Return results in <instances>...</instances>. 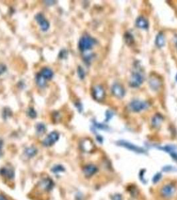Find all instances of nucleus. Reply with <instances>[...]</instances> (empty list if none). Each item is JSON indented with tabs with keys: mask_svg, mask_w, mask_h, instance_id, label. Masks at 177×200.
Masks as SVG:
<instances>
[{
	"mask_svg": "<svg viewBox=\"0 0 177 200\" xmlns=\"http://www.w3.org/2000/svg\"><path fill=\"white\" fill-rule=\"evenodd\" d=\"M96 40L89 35H84L79 41V49L81 52H85L91 50L96 44Z\"/></svg>",
	"mask_w": 177,
	"mask_h": 200,
	"instance_id": "nucleus-1",
	"label": "nucleus"
},
{
	"mask_svg": "<svg viewBox=\"0 0 177 200\" xmlns=\"http://www.w3.org/2000/svg\"><path fill=\"white\" fill-rule=\"evenodd\" d=\"M144 79L143 73L141 72L140 70L137 69L132 73L129 81V85L130 87L133 88H139L143 84Z\"/></svg>",
	"mask_w": 177,
	"mask_h": 200,
	"instance_id": "nucleus-2",
	"label": "nucleus"
},
{
	"mask_svg": "<svg viewBox=\"0 0 177 200\" xmlns=\"http://www.w3.org/2000/svg\"><path fill=\"white\" fill-rule=\"evenodd\" d=\"M149 106V104L147 101L141 100H133L129 105V109L133 112L138 113L147 109Z\"/></svg>",
	"mask_w": 177,
	"mask_h": 200,
	"instance_id": "nucleus-3",
	"label": "nucleus"
},
{
	"mask_svg": "<svg viewBox=\"0 0 177 200\" xmlns=\"http://www.w3.org/2000/svg\"><path fill=\"white\" fill-rule=\"evenodd\" d=\"M92 96L94 100L99 101V102L103 101L105 100L106 93L103 86L100 85L94 86L92 89Z\"/></svg>",
	"mask_w": 177,
	"mask_h": 200,
	"instance_id": "nucleus-4",
	"label": "nucleus"
},
{
	"mask_svg": "<svg viewBox=\"0 0 177 200\" xmlns=\"http://www.w3.org/2000/svg\"><path fill=\"white\" fill-rule=\"evenodd\" d=\"M148 84L152 90L155 92H157L159 91L161 88L162 81H161V79L159 77L153 73L150 76V77H149Z\"/></svg>",
	"mask_w": 177,
	"mask_h": 200,
	"instance_id": "nucleus-5",
	"label": "nucleus"
},
{
	"mask_svg": "<svg viewBox=\"0 0 177 200\" xmlns=\"http://www.w3.org/2000/svg\"><path fill=\"white\" fill-rule=\"evenodd\" d=\"M60 139V134L57 131H52L43 141V145L45 147L52 146Z\"/></svg>",
	"mask_w": 177,
	"mask_h": 200,
	"instance_id": "nucleus-6",
	"label": "nucleus"
},
{
	"mask_svg": "<svg viewBox=\"0 0 177 200\" xmlns=\"http://www.w3.org/2000/svg\"><path fill=\"white\" fill-rule=\"evenodd\" d=\"M117 144L120 146H122V147L128 149V150H129L135 151L136 153H138V154H144V153L145 152V150L143 148L137 146H135V145L130 143L129 142H127V141H124V140L119 141V142L117 143Z\"/></svg>",
	"mask_w": 177,
	"mask_h": 200,
	"instance_id": "nucleus-7",
	"label": "nucleus"
},
{
	"mask_svg": "<svg viewBox=\"0 0 177 200\" xmlns=\"http://www.w3.org/2000/svg\"><path fill=\"white\" fill-rule=\"evenodd\" d=\"M111 93L114 96L121 99L125 95V89L123 86L119 83H115L111 87Z\"/></svg>",
	"mask_w": 177,
	"mask_h": 200,
	"instance_id": "nucleus-8",
	"label": "nucleus"
},
{
	"mask_svg": "<svg viewBox=\"0 0 177 200\" xmlns=\"http://www.w3.org/2000/svg\"><path fill=\"white\" fill-rule=\"evenodd\" d=\"M35 20L37 21L43 31H47L49 29L50 27L49 22L47 20L44 15L42 14L39 13L35 15Z\"/></svg>",
	"mask_w": 177,
	"mask_h": 200,
	"instance_id": "nucleus-9",
	"label": "nucleus"
},
{
	"mask_svg": "<svg viewBox=\"0 0 177 200\" xmlns=\"http://www.w3.org/2000/svg\"><path fill=\"white\" fill-rule=\"evenodd\" d=\"M175 187L172 184H167L164 185L162 189H161V195L164 198H171V196L175 194Z\"/></svg>",
	"mask_w": 177,
	"mask_h": 200,
	"instance_id": "nucleus-10",
	"label": "nucleus"
},
{
	"mask_svg": "<svg viewBox=\"0 0 177 200\" xmlns=\"http://www.w3.org/2000/svg\"><path fill=\"white\" fill-rule=\"evenodd\" d=\"M40 186L43 190L46 191H50L53 190L54 187V182L52 179L50 178H45L40 182Z\"/></svg>",
	"mask_w": 177,
	"mask_h": 200,
	"instance_id": "nucleus-11",
	"label": "nucleus"
},
{
	"mask_svg": "<svg viewBox=\"0 0 177 200\" xmlns=\"http://www.w3.org/2000/svg\"><path fill=\"white\" fill-rule=\"evenodd\" d=\"M98 171V168L93 164H88L83 168V173L87 178H90L95 174Z\"/></svg>",
	"mask_w": 177,
	"mask_h": 200,
	"instance_id": "nucleus-12",
	"label": "nucleus"
},
{
	"mask_svg": "<svg viewBox=\"0 0 177 200\" xmlns=\"http://www.w3.org/2000/svg\"><path fill=\"white\" fill-rule=\"evenodd\" d=\"M0 175L7 179H12L15 176L14 170L10 167H2L0 170Z\"/></svg>",
	"mask_w": 177,
	"mask_h": 200,
	"instance_id": "nucleus-13",
	"label": "nucleus"
},
{
	"mask_svg": "<svg viewBox=\"0 0 177 200\" xmlns=\"http://www.w3.org/2000/svg\"><path fill=\"white\" fill-rule=\"evenodd\" d=\"M136 26L140 29H147L149 27V23L147 19L143 16H140L137 19Z\"/></svg>",
	"mask_w": 177,
	"mask_h": 200,
	"instance_id": "nucleus-14",
	"label": "nucleus"
},
{
	"mask_svg": "<svg viewBox=\"0 0 177 200\" xmlns=\"http://www.w3.org/2000/svg\"><path fill=\"white\" fill-rule=\"evenodd\" d=\"M165 44V39L164 36L163 32H159L156 35L155 38V45L157 48H161Z\"/></svg>",
	"mask_w": 177,
	"mask_h": 200,
	"instance_id": "nucleus-15",
	"label": "nucleus"
},
{
	"mask_svg": "<svg viewBox=\"0 0 177 200\" xmlns=\"http://www.w3.org/2000/svg\"><path fill=\"white\" fill-rule=\"evenodd\" d=\"M163 117L162 115L160 114V113L155 114V116L153 117V118L152 119V127H154L155 128L159 127L160 124L163 122Z\"/></svg>",
	"mask_w": 177,
	"mask_h": 200,
	"instance_id": "nucleus-16",
	"label": "nucleus"
},
{
	"mask_svg": "<svg viewBox=\"0 0 177 200\" xmlns=\"http://www.w3.org/2000/svg\"><path fill=\"white\" fill-rule=\"evenodd\" d=\"M41 75L45 78V80H51L53 76V72L52 69L49 68H44L41 69V72L39 73Z\"/></svg>",
	"mask_w": 177,
	"mask_h": 200,
	"instance_id": "nucleus-17",
	"label": "nucleus"
},
{
	"mask_svg": "<svg viewBox=\"0 0 177 200\" xmlns=\"http://www.w3.org/2000/svg\"><path fill=\"white\" fill-rule=\"evenodd\" d=\"M124 40L128 45H131L135 41L134 37L130 32H126L124 35Z\"/></svg>",
	"mask_w": 177,
	"mask_h": 200,
	"instance_id": "nucleus-18",
	"label": "nucleus"
},
{
	"mask_svg": "<svg viewBox=\"0 0 177 200\" xmlns=\"http://www.w3.org/2000/svg\"><path fill=\"white\" fill-rule=\"evenodd\" d=\"M45 79L43 77L40 73H38L36 76V84L40 88H45L46 86V81Z\"/></svg>",
	"mask_w": 177,
	"mask_h": 200,
	"instance_id": "nucleus-19",
	"label": "nucleus"
},
{
	"mask_svg": "<svg viewBox=\"0 0 177 200\" xmlns=\"http://www.w3.org/2000/svg\"><path fill=\"white\" fill-rule=\"evenodd\" d=\"M25 153V155L27 156H28L29 158H33V156H35L37 154V150L34 147H29L26 148Z\"/></svg>",
	"mask_w": 177,
	"mask_h": 200,
	"instance_id": "nucleus-20",
	"label": "nucleus"
},
{
	"mask_svg": "<svg viewBox=\"0 0 177 200\" xmlns=\"http://www.w3.org/2000/svg\"><path fill=\"white\" fill-rule=\"evenodd\" d=\"M36 131L39 135H43L46 131V127L43 124H38L36 126Z\"/></svg>",
	"mask_w": 177,
	"mask_h": 200,
	"instance_id": "nucleus-21",
	"label": "nucleus"
},
{
	"mask_svg": "<svg viewBox=\"0 0 177 200\" xmlns=\"http://www.w3.org/2000/svg\"><path fill=\"white\" fill-rule=\"evenodd\" d=\"M12 115V112H11V109L10 108H5L3 111V117L4 120H7V118Z\"/></svg>",
	"mask_w": 177,
	"mask_h": 200,
	"instance_id": "nucleus-22",
	"label": "nucleus"
},
{
	"mask_svg": "<svg viewBox=\"0 0 177 200\" xmlns=\"http://www.w3.org/2000/svg\"><path fill=\"white\" fill-rule=\"evenodd\" d=\"M52 171L54 172L55 174H57L60 173V172H62L65 171V168L64 167H63L61 165H57V166H56L52 168Z\"/></svg>",
	"mask_w": 177,
	"mask_h": 200,
	"instance_id": "nucleus-23",
	"label": "nucleus"
},
{
	"mask_svg": "<svg viewBox=\"0 0 177 200\" xmlns=\"http://www.w3.org/2000/svg\"><path fill=\"white\" fill-rule=\"evenodd\" d=\"M77 73H78V76L79 77L81 80H83L85 77V72L84 71V69L83 68H81V66H79L77 68Z\"/></svg>",
	"mask_w": 177,
	"mask_h": 200,
	"instance_id": "nucleus-24",
	"label": "nucleus"
},
{
	"mask_svg": "<svg viewBox=\"0 0 177 200\" xmlns=\"http://www.w3.org/2000/svg\"><path fill=\"white\" fill-rule=\"evenodd\" d=\"M27 115H28V116L31 117V118L34 119L37 117V113L33 108H31L28 109V111H27Z\"/></svg>",
	"mask_w": 177,
	"mask_h": 200,
	"instance_id": "nucleus-25",
	"label": "nucleus"
},
{
	"mask_svg": "<svg viewBox=\"0 0 177 200\" xmlns=\"http://www.w3.org/2000/svg\"><path fill=\"white\" fill-rule=\"evenodd\" d=\"M161 178H162V174H161L160 173H157L155 175L154 177H153V179H152V182L153 183H157L158 182L160 181V179H161Z\"/></svg>",
	"mask_w": 177,
	"mask_h": 200,
	"instance_id": "nucleus-26",
	"label": "nucleus"
},
{
	"mask_svg": "<svg viewBox=\"0 0 177 200\" xmlns=\"http://www.w3.org/2000/svg\"><path fill=\"white\" fill-rule=\"evenodd\" d=\"M7 71V67L4 64H0V76Z\"/></svg>",
	"mask_w": 177,
	"mask_h": 200,
	"instance_id": "nucleus-27",
	"label": "nucleus"
},
{
	"mask_svg": "<svg viewBox=\"0 0 177 200\" xmlns=\"http://www.w3.org/2000/svg\"><path fill=\"white\" fill-rule=\"evenodd\" d=\"M59 56H60V58H65L67 57V52L66 50H61L60 54H59Z\"/></svg>",
	"mask_w": 177,
	"mask_h": 200,
	"instance_id": "nucleus-28",
	"label": "nucleus"
},
{
	"mask_svg": "<svg viewBox=\"0 0 177 200\" xmlns=\"http://www.w3.org/2000/svg\"><path fill=\"white\" fill-rule=\"evenodd\" d=\"M113 113L110 110L107 111V112H106V121H109L113 117Z\"/></svg>",
	"mask_w": 177,
	"mask_h": 200,
	"instance_id": "nucleus-29",
	"label": "nucleus"
},
{
	"mask_svg": "<svg viewBox=\"0 0 177 200\" xmlns=\"http://www.w3.org/2000/svg\"><path fill=\"white\" fill-rule=\"evenodd\" d=\"M170 155L172 157V158L175 160L176 162H177V151L175 150H173L172 151L171 153H170Z\"/></svg>",
	"mask_w": 177,
	"mask_h": 200,
	"instance_id": "nucleus-30",
	"label": "nucleus"
},
{
	"mask_svg": "<svg viewBox=\"0 0 177 200\" xmlns=\"http://www.w3.org/2000/svg\"><path fill=\"white\" fill-rule=\"evenodd\" d=\"M75 107L77 108L79 112H82V110H83V106H82V104L81 103H79V102L75 103Z\"/></svg>",
	"mask_w": 177,
	"mask_h": 200,
	"instance_id": "nucleus-31",
	"label": "nucleus"
},
{
	"mask_svg": "<svg viewBox=\"0 0 177 200\" xmlns=\"http://www.w3.org/2000/svg\"><path fill=\"white\" fill-rule=\"evenodd\" d=\"M112 200H122V197L120 194H115L112 197Z\"/></svg>",
	"mask_w": 177,
	"mask_h": 200,
	"instance_id": "nucleus-32",
	"label": "nucleus"
},
{
	"mask_svg": "<svg viewBox=\"0 0 177 200\" xmlns=\"http://www.w3.org/2000/svg\"><path fill=\"white\" fill-rule=\"evenodd\" d=\"M3 140H2L0 139V158H1V156L2 155V147H3Z\"/></svg>",
	"mask_w": 177,
	"mask_h": 200,
	"instance_id": "nucleus-33",
	"label": "nucleus"
},
{
	"mask_svg": "<svg viewBox=\"0 0 177 200\" xmlns=\"http://www.w3.org/2000/svg\"><path fill=\"white\" fill-rule=\"evenodd\" d=\"M173 41H174L175 45L176 50H177V34H175L174 36V37H173Z\"/></svg>",
	"mask_w": 177,
	"mask_h": 200,
	"instance_id": "nucleus-34",
	"label": "nucleus"
},
{
	"mask_svg": "<svg viewBox=\"0 0 177 200\" xmlns=\"http://www.w3.org/2000/svg\"><path fill=\"white\" fill-rule=\"evenodd\" d=\"M45 2L46 4H48V5H51V6H52V5L55 4V3H56V2H54V1H46V2Z\"/></svg>",
	"mask_w": 177,
	"mask_h": 200,
	"instance_id": "nucleus-35",
	"label": "nucleus"
},
{
	"mask_svg": "<svg viewBox=\"0 0 177 200\" xmlns=\"http://www.w3.org/2000/svg\"><path fill=\"white\" fill-rule=\"evenodd\" d=\"M0 200H7L5 196H3V195L0 194Z\"/></svg>",
	"mask_w": 177,
	"mask_h": 200,
	"instance_id": "nucleus-36",
	"label": "nucleus"
}]
</instances>
